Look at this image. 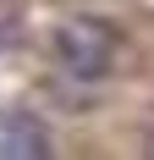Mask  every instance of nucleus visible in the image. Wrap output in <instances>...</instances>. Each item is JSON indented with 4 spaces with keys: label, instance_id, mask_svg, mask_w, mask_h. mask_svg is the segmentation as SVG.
<instances>
[{
    "label": "nucleus",
    "instance_id": "obj_1",
    "mask_svg": "<svg viewBox=\"0 0 154 160\" xmlns=\"http://www.w3.org/2000/svg\"><path fill=\"white\" fill-rule=\"evenodd\" d=\"M121 61V33L99 17H66L55 28V66L77 83H99Z\"/></svg>",
    "mask_w": 154,
    "mask_h": 160
},
{
    "label": "nucleus",
    "instance_id": "obj_2",
    "mask_svg": "<svg viewBox=\"0 0 154 160\" xmlns=\"http://www.w3.org/2000/svg\"><path fill=\"white\" fill-rule=\"evenodd\" d=\"M0 155H50L44 127H33L28 116H6V149Z\"/></svg>",
    "mask_w": 154,
    "mask_h": 160
}]
</instances>
